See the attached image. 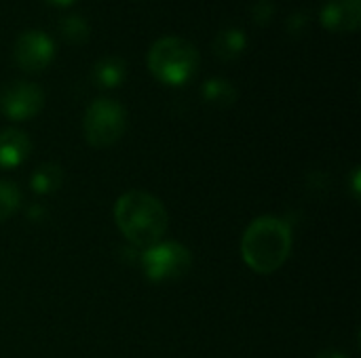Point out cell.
I'll return each instance as SVG.
<instances>
[{"instance_id": "cell-20", "label": "cell", "mask_w": 361, "mask_h": 358, "mask_svg": "<svg viewBox=\"0 0 361 358\" xmlns=\"http://www.w3.org/2000/svg\"><path fill=\"white\" fill-rule=\"evenodd\" d=\"M44 2H49V4H53V6H70V4H74L76 0H44Z\"/></svg>"}, {"instance_id": "cell-9", "label": "cell", "mask_w": 361, "mask_h": 358, "mask_svg": "<svg viewBox=\"0 0 361 358\" xmlns=\"http://www.w3.org/2000/svg\"><path fill=\"white\" fill-rule=\"evenodd\" d=\"M30 152H32V141L27 133L15 127H6L0 131V167L2 169L19 167L21 162L27 160Z\"/></svg>"}, {"instance_id": "cell-7", "label": "cell", "mask_w": 361, "mask_h": 358, "mask_svg": "<svg viewBox=\"0 0 361 358\" xmlns=\"http://www.w3.org/2000/svg\"><path fill=\"white\" fill-rule=\"evenodd\" d=\"M13 57L17 68L27 74H36L47 70L55 59V42L47 32L27 30L21 32L13 46Z\"/></svg>"}, {"instance_id": "cell-5", "label": "cell", "mask_w": 361, "mask_h": 358, "mask_svg": "<svg viewBox=\"0 0 361 358\" xmlns=\"http://www.w3.org/2000/svg\"><path fill=\"white\" fill-rule=\"evenodd\" d=\"M140 264H142L144 276L150 283H171L188 274L192 266V255L182 243L161 241L144 249Z\"/></svg>"}, {"instance_id": "cell-11", "label": "cell", "mask_w": 361, "mask_h": 358, "mask_svg": "<svg viewBox=\"0 0 361 358\" xmlns=\"http://www.w3.org/2000/svg\"><path fill=\"white\" fill-rule=\"evenodd\" d=\"M127 78V61L118 55L99 57L91 68V82L97 89H116Z\"/></svg>"}, {"instance_id": "cell-15", "label": "cell", "mask_w": 361, "mask_h": 358, "mask_svg": "<svg viewBox=\"0 0 361 358\" xmlns=\"http://www.w3.org/2000/svg\"><path fill=\"white\" fill-rule=\"evenodd\" d=\"M21 207V190L15 181L0 179V222L13 217Z\"/></svg>"}, {"instance_id": "cell-14", "label": "cell", "mask_w": 361, "mask_h": 358, "mask_svg": "<svg viewBox=\"0 0 361 358\" xmlns=\"http://www.w3.org/2000/svg\"><path fill=\"white\" fill-rule=\"evenodd\" d=\"M59 34L70 44H85L91 36V25L82 15L68 13L59 19Z\"/></svg>"}, {"instance_id": "cell-13", "label": "cell", "mask_w": 361, "mask_h": 358, "mask_svg": "<svg viewBox=\"0 0 361 358\" xmlns=\"http://www.w3.org/2000/svg\"><path fill=\"white\" fill-rule=\"evenodd\" d=\"M63 181V171L59 165L55 162H44L40 167H36V171L30 177V188L36 194H53L55 190L61 188Z\"/></svg>"}, {"instance_id": "cell-1", "label": "cell", "mask_w": 361, "mask_h": 358, "mask_svg": "<svg viewBox=\"0 0 361 358\" xmlns=\"http://www.w3.org/2000/svg\"><path fill=\"white\" fill-rule=\"evenodd\" d=\"M114 219L123 236L142 249H148L165 236L169 228V215L165 205L142 190L125 192L114 205Z\"/></svg>"}, {"instance_id": "cell-10", "label": "cell", "mask_w": 361, "mask_h": 358, "mask_svg": "<svg viewBox=\"0 0 361 358\" xmlns=\"http://www.w3.org/2000/svg\"><path fill=\"white\" fill-rule=\"evenodd\" d=\"M247 49V34L235 25H228V27H222L216 36H214V42H212V51L214 55L224 61V63H233L237 61Z\"/></svg>"}, {"instance_id": "cell-19", "label": "cell", "mask_w": 361, "mask_h": 358, "mask_svg": "<svg viewBox=\"0 0 361 358\" xmlns=\"http://www.w3.org/2000/svg\"><path fill=\"white\" fill-rule=\"evenodd\" d=\"M351 190L355 192V198H360V169H355V173H353V188Z\"/></svg>"}, {"instance_id": "cell-4", "label": "cell", "mask_w": 361, "mask_h": 358, "mask_svg": "<svg viewBox=\"0 0 361 358\" xmlns=\"http://www.w3.org/2000/svg\"><path fill=\"white\" fill-rule=\"evenodd\" d=\"M125 129H127V112L116 99L99 97L89 103L82 118V131L89 146L93 148L114 146L123 137Z\"/></svg>"}, {"instance_id": "cell-12", "label": "cell", "mask_w": 361, "mask_h": 358, "mask_svg": "<svg viewBox=\"0 0 361 358\" xmlns=\"http://www.w3.org/2000/svg\"><path fill=\"white\" fill-rule=\"evenodd\" d=\"M201 95L207 103L218 106V108H228L237 101V89L233 87L231 80L222 76L207 78L201 87Z\"/></svg>"}, {"instance_id": "cell-16", "label": "cell", "mask_w": 361, "mask_h": 358, "mask_svg": "<svg viewBox=\"0 0 361 358\" xmlns=\"http://www.w3.org/2000/svg\"><path fill=\"white\" fill-rule=\"evenodd\" d=\"M273 15H275V6H273V2H269V0H258V2L254 4V8H252L254 23H258V25L271 23Z\"/></svg>"}, {"instance_id": "cell-8", "label": "cell", "mask_w": 361, "mask_h": 358, "mask_svg": "<svg viewBox=\"0 0 361 358\" xmlns=\"http://www.w3.org/2000/svg\"><path fill=\"white\" fill-rule=\"evenodd\" d=\"M322 25L330 32H357L361 0H328L319 13Z\"/></svg>"}, {"instance_id": "cell-3", "label": "cell", "mask_w": 361, "mask_h": 358, "mask_svg": "<svg viewBox=\"0 0 361 358\" xmlns=\"http://www.w3.org/2000/svg\"><path fill=\"white\" fill-rule=\"evenodd\" d=\"M146 63L150 74L169 87L186 84L201 65L199 49L180 36H163L154 40L148 49Z\"/></svg>"}, {"instance_id": "cell-6", "label": "cell", "mask_w": 361, "mask_h": 358, "mask_svg": "<svg viewBox=\"0 0 361 358\" xmlns=\"http://www.w3.org/2000/svg\"><path fill=\"white\" fill-rule=\"evenodd\" d=\"M44 106V91L30 80H13L0 89V112L11 120H30Z\"/></svg>"}, {"instance_id": "cell-18", "label": "cell", "mask_w": 361, "mask_h": 358, "mask_svg": "<svg viewBox=\"0 0 361 358\" xmlns=\"http://www.w3.org/2000/svg\"><path fill=\"white\" fill-rule=\"evenodd\" d=\"M317 358H347L343 352H338V350H322Z\"/></svg>"}, {"instance_id": "cell-17", "label": "cell", "mask_w": 361, "mask_h": 358, "mask_svg": "<svg viewBox=\"0 0 361 358\" xmlns=\"http://www.w3.org/2000/svg\"><path fill=\"white\" fill-rule=\"evenodd\" d=\"M307 21H309V17H307V13H302V11H294L290 17H288V32L290 34H300L305 27H307Z\"/></svg>"}, {"instance_id": "cell-2", "label": "cell", "mask_w": 361, "mask_h": 358, "mask_svg": "<svg viewBox=\"0 0 361 358\" xmlns=\"http://www.w3.org/2000/svg\"><path fill=\"white\" fill-rule=\"evenodd\" d=\"M292 228L273 215L254 219L241 238V257L258 274L277 272L292 253Z\"/></svg>"}]
</instances>
